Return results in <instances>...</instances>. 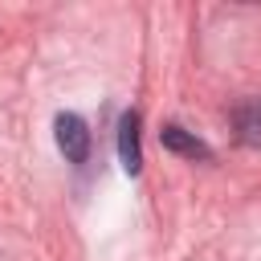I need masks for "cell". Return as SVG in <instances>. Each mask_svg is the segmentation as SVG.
I'll return each instance as SVG.
<instances>
[{
    "instance_id": "4",
    "label": "cell",
    "mask_w": 261,
    "mask_h": 261,
    "mask_svg": "<svg viewBox=\"0 0 261 261\" xmlns=\"http://www.w3.org/2000/svg\"><path fill=\"white\" fill-rule=\"evenodd\" d=\"M232 126H237V139L257 147L261 143V98H245L237 110H232Z\"/></svg>"
},
{
    "instance_id": "1",
    "label": "cell",
    "mask_w": 261,
    "mask_h": 261,
    "mask_svg": "<svg viewBox=\"0 0 261 261\" xmlns=\"http://www.w3.org/2000/svg\"><path fill=\"white\" fill-rule=\"evenodd\" d=\"M53 139H57V151H61L69 163H86V155H90V126H86L82 114L61 110V114L53 118Z\"/></svg>"
},
{
    "instance_id": "2",
    "label": "cell",
    "mask_w": 261,
    "mask_h": 261,
    "mask_svg": "<svg viewBox=\"0 0 261 261\" xmlns=\"http://www.w3.org/2000/svg\"><path fill=\"white\" fill-rule=\"evenodd\" d=\"M118 159H122V171L126 175H139L143 171V143H139V114L126 110L118 118Z\"/></svg>"
},
{
    "instance_id": "3",
    "label": "cell",
    "mask_w": 261,
    "mask_h": 261,
    "mask_svg": "<svg viewBox=\"0 0 261 261\" xmlns=\"http://www.w3.org/2000/svg\"><path fill=\"white\" fill-rule=\"evenodd\" d=\"M159 143L171 151V155H184V159H212V147L204 139H196L192 130H184L179 122H167L159 130Z\"/></svg>"
}]
</instances>
